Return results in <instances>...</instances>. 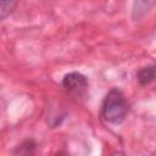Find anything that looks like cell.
I'll return each instance as SVG.
<instances>
[{"instance_id":"obj_6","label":"cell","mask_w":156,"mask_h":156,"mask_svg":"<svg viewBox=\"0 0 156 156\" xmlns=\"http://www.w3.org/2000/svg\"><path fill=\"white\" fill-rule=\"evenodd\" d=\"M0 1H1V10H0L1 20H5L7 16H10L13 12L17 1L16 0H0Z\"/></svg>"},{"instance_id":"obj_2","label":"cell","mask_w":156,"mask_h":156,"mask_svg":"<svg viewBox=\"0 0 156 156\" xmlns=\"http://www.w3.org/2000/svg\"><path fill=\"white\" fill-rule=\"evenodd\" d=\"M61 85L67 95L76 100L83 101L88 98L89 93V79L85 74L78 71L68 72L63 76Z\"/></svg>"},{"instance_id":"obj_3","label":"cell","mask_w":156,"mask_h":156,"mask_svg":"<svg viewBox=\"0 0 156 156\" xmlns=\"http://www.w3.org/2000/svg\"><path fill=\"white\" fill-rule=\"evenodd\" d=\"M156 6V0H134L130 11V18L133 22L143 20Z\"/></svg>"},{"instance_id":"obj_4","label":"cell","mask_w":156,"mask_h":156,"mask_svg":"<svg viewBox=\"0 0 156 156\" xmlns=\"http://www.w3.org/2000/svg\"><path fill=\"white\" fill-rule=\"evenodd\" d=\"M135 79L141 87H146L156 82V63H149L140 67L135 72Z\"/></svg>"},{"instance_id":"obj_5","label":"cell","mask_w":156,"mask_h":156,"mask_svg":"<svg viewBox=\"0 0 156 156\" xmlns=\"http://www.w3.org/2000/svg\"><path fill=\"white\" fill-rule=\"evenodd\" d=\"M38 147V143L34 139H26L23 140L20 145L16 146L15 149V154H24V155H33L35 154Z\"/></svg>"},{"instance_id":"obj_1","label":"cell","mask_w":156,"mask_h":156,"mask_svg":"<svg viewBox=\"0 0 156 156\" xmlns=\"http://www.w3.org/2000/svg\"><path fill=\"white\" fill-rule=\"evenodd\" d=\"M129 112V102L119 88H111L102 99L100 118L110 126H119Z\"/></svg>"}]
</instances>
